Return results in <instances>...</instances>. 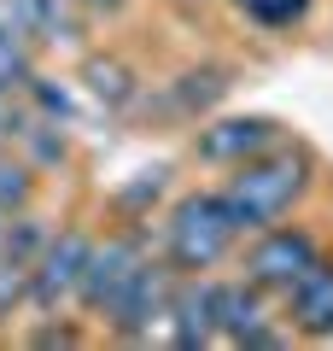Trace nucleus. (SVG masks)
Returning a JSON list of instances; mask_svg holds the SVG:
<instances>
[{
	"label": "nucleus",
	"instance_id": "22",
	"mask_svg": "<svg viewBox=\"0 0 333 351\" xmlns=\"http://www.w3.org/2000/svg\"><path fill=\"white\" fill-rule=\"evenodd\" d=\"M6 228H12V211H0V246H6Z\"/></svg>",
	"mask_w": 333,
	"mask_h": 351
},
{
	"label": "nucleus",
	"instance_id": "15",
	"mask_svg": "<svg viewBox=\"0 0 333 351\" xmlns=\"http://www.w3.org/2000/svg\"><path fill=\"white\" fill-rule=\"evenodd\" d=\"M29 76H36V47L6 24L0 29V88H6V94H24Z\"/></svg>",
	"mask_w": 333,
	"mask_h": 351
},
{
	"label": "nucleus",
	"instance_id": "5",
	"mask_svg": "<svg viewBox=\"0 0 333 351\" xmlns=\"http://www.w3.org/2000/svg\"><path fill=\"white\" fill-rule=\"evenodd\" d=\"M210 311H217V346H286V334L275 328L269 293L258 281H210Z\"/></svg>",
	"mask_w": 333,
	"mask_h": 351
},
{
	"label": "nucleus",
	"instance_id": "11",
	"mask_svg": "<svg viewBox=\"0 0 333 351\" xmlns=\"http://www.w3.org/2000/svg\"><path fill=\"white\" fill-rule=\"evenodd\" d=\"M164 328H170V346H175V351H205V346H217V311H210V281H205V276H175Z\"/></svg>",
	"mask_w": 333,
	"mask_h": 351
},
{
	"label": "nucleus",
	"instance_id": "9",
	"mask_svg": "<svg viewBox=\"0 0 333 351\" xmlns=\"http://www.w3.org/2000/svg\"><path fill=\"white\" fill-rule=\"evenodd\" d=\"M275 141H281L275 117L240 112V117H217V123H199V135H193V152H199L205 164H222V170H234L240 158H251V152L275 147Z\"/></svg>",
	"mask_w": 333,
	"mask_h": 351
},
{
	"label": "nucleus",
	"instance_id": "18",
	"mask_svg": "<svg viewBox=\"0 0 333 351\" xmlns=\"http://www.w3.org/2000/svg\"><path fill=\"white\" fill-rule=\"evenodd\" d=\"M164 176H170V170H140V182H129V188L117 193V205H129V211H140L147 199H158V193H164Z\"/></svg>",
	"mask_w": 333,
	"mask_h": 351
},
{
	"label": "nucleus",
	"instance_id": "1",
	"mask_svg": "<svg viewBox=\"0 0 333 351\" xmlns=\"http://www.w3.org/2000/svg\"><path fill=\"white\" fill-rule=\"evenodd\" d=\"M310 182H316V158H310L304 147L275 141V147H263V152H251V158H240L234 176L222 182V193H228V205H234L240 228H246V234H258V228L281 223V217L304 199Z\"/></svg>",
	"mask_w": 333,
	"mask_h": 351
},
{
	"label": "nucleus",
	"instance_id": "6",
	"mask_svg": "<svg viewBox=\"0 0 333 351\" xmlns=\"http://www.w3.org/2000/svg\"><path fill=\"white\" fill-rule=\"evenodd\" d=\"M147 258H152V252H147V240H140V234H106V240H94V246H88V263H82L76 304H82L88 316H106Z\"/></svg>",
	"mask_w": 333,
	"mask_h": 351
},
{
	"label": "nucleus",
	"instance_id": "2",
	"mask_svg": "<svg viewBox=\"0 0 333 351\" xmlns=\"http://www.w3.org/2000/svg\"><path fill=\"white\" fill-rule=\"evenodd\" d=\"M246 240L240 228L234 205L222 188H205V193H182L164 217V263H170L175 276H205L217 269L228 252Z\"/></svg>",
	"mask_w": 333,
	"mask_h": 351
},
{
	"label": "nucleus",
	"instance_id": "21",
	"mask_svg": "<svg viewBox=\"0 0 333 351\" xmlns=\"http://www.w3.org/2000/svg\"><path fill=\"white\" fill-rule=\"evenodd\" d=\"M76 6H82V12H117L123 0H76Z\"/></svg>",
	"mask_w": 333,
	"mask_h": 351
},
{
	"label": "nucleus",
	"instance_id": "10",
	"mask_svg": "<svg viewBox=\"0 0 333 351\" xmlns=\"http://www.w3.org/2000/svg\"><path fill=\"white\" fill-rule=\"evenodd\" d=\"M281 311H286V322H293V334H304V339H333V258H328V252H321L304 276L286 287Z\"/></svg>",
	"mask_w": 333,
	"mask_h": 351
},
{
	"label": "nucleus",
	"instance_id": "19",
	"mask_svg": "<svg viewBox=\"0 0 333 351\" xmlns=\"http://www.w3.org/2000/svg\"><path fill=\"white\" fill-rule=\"evenodd\" d=\"M12 129H18V94L0 88V141H12Z\"/></svg>",
	"mask_w": 333,
	"mask_h": 351
},
{
	"label": "nucleus",
	"instance_id": "20",
	"mask_svg": "<svg viewBox=\"0 0 333 351\" xmlns=\"http://www.w3.org/2000/svg\"><path fill=\"white\" fill-rule=\"evenodd\" d=\"M36 346H82V334H76V328H41Z\"/></svg>",
	"mask_w": 333,
	"mask_h": 351
},
{
	"label": "nucleus",
	"instance_id": "3",
	"mask_svg": "<svg viewBox=\"0 0 333 351\" xmlns=\"http://www.w3.org/2000/svg\"><path fill=\"white\" fill-rule=\"evenodd\" d=\"M88 246H94V240H88L82 228H59V234H47V246L36 252V263H29V293H24V299L36 304L41 316H64V311L76 304Z\"/></svg>",
	"mask_w": 333,
	"mask_h": 351
},
{
	"label": "nucleus",
	"instance_id": "16",
	"mask_svg": "<svg viewBox=\"0 0 333 351\" xmlns=\"http://www.w3.org/2000/svg\"><path fill=\"white\" fill-rule=\"evenodd\" d=\"M240 12L263 29H293V24H304L310 0H240Z\"/></svg>",
	"mask_w": 333,
	"mask_h": 351
},
{
	"label": "nucleus",
	"instance_id": "17",
	"mask_svg": "<svg viewBox=\"0 0 333 351\" xmlns=\"http://www.w3.org/2000/svg\"><path fill=\"white\" fill-rule=\"evenodd\" d=\"M24 293H29V263L12 258V252H0V322L24 304Z\"/></svg>",
	"mask_w": 333,
	"mask_h": 351
},
{
	"label": "nucleus",
	"instance_id": "25",
	"mask_svg": "<svg viewBox=\"0 0 333 351\" xmlns=\"http://www.w3.org/2000/svg\"><path fill=\"white\" fill-rule=\"evenodd\" d=\"M234 6H240V0H234Z\"/></svg>",
	"mask_w": 333,
	"mask_h": 351
},
{
	"label": "nucleus",
	"instance_id": "4",
	"mask_svg": "<svg viewBox=\"0 0 333 351\" xmlns=\"http://www.w3.org/2000/svg\"><path fill=\"white\" fill-rule=\"evenodd\" d=\"M321 258V240L310 234V228H286V223H269L251 234V252H246V281H258L263 293H269L275 304L286 299V287H293L298 276H304L310 263Z\"/></svg>",
	"mask_w": 333,
	"mask_h": 351
},
{
	"label": "nucleus",
	"instance_id": "8",
	"mask_svg": "<svg viewBox=\"0 0 333 351\" xmlns=\"http://www.w3.org/2000/svg\"><path fill=\"white\" fill-rule=\"evenodd\" d=\"M0 18L29 41V47H82V29H88V12L76 0H0Z\"/></svg>",
	"mask_w": 333,
	"mask_h": 351
},
{
	"label": "nucleus",
	"instance_id": "14",
	"mask_svg": "<svg viewBox=\"0 0 333 351\" xmlns=\"http://www.w3.org/2000/svg\"><path fill=\"white\" fill-rule=\"evenodd\" d=\"M36 199V164L12 152V141H0V211H29Z\"/></svg>",
	"mask_w": 333,
	"mask_h": 351
},
{
	"label": "nucleus",
	"instance_id": "7",
	"mask_svg": "<svg viewBox=\"0 0 333 351\" xmlns=\"http://www.w3.org/2000/svg\"><path fill=\"white\" fill-rule=\"evenodd\" d=\"M170 287H175V269L147 258L135 269V281L117 293V304H111L99 322L117 339H129V346H152V328H164V311H170Z\"/></svg>",
	"mask_w": 333,
	"mask_h": 351
},
{
	"label": "nucleus",
	"instance_id": "23",
	"mask_svg": "<svg viewBox=\"0 0 333 351\" xmlns=\"http://www.w3.org/2000/svg\"><path fill=\"white\" fill-rule=\"evenodd\" d=\"M175 6H193V0H175Z\"/></svg>",
	"mask_w": 333,
	"mask_h": 351
},
{
	"label": "nucleus",
	"instance_id": "13",
	"mask_svg": "<svg viewBox=\"0 0 333 351\" xmlns=\"http://www.w3.org/2000/svg\"><path fill=\"white\" fill-rule=\"evenodd\" d=\"M222 88H228V71H222V64H205V71H182V76L170 82V100H164V106H170L175 117H199L210 100H222Z\"/></svg>",
	"mask_w": 333,
	"mask_h": 351
},
{
	"label": "nucleus",
	"instance_id": "12",
	"mask_svg": "<svg viewBox=\"0 0 333 351\" xmlns=\"http://www.w3.org/2000/svg\"><path fill=\"white\" fill-rule=\"evenodd\" d=\"M82 82H88V94H94V100L106 106V112H117V106H129V100L140 94L135 71H129L123 59H111V53H94V59H88Z\"/></svg>",
	"mask_w": 333,
	"mask_h": 351
},
{
	"label": "nucleus",
	"instance_id": "24",
	"mask_svg": "<svg viewBox=\"0 0 333 351\" xmlns=\"http://www.w3.org/2000/svg\"><path fill=\"white\" fill-rule=\"evenodd\" d=\"M0 29H6V18H0Z\"/></svg>",
	"mask_w": 333,
	"mask_h": 351
}]
</instances>
